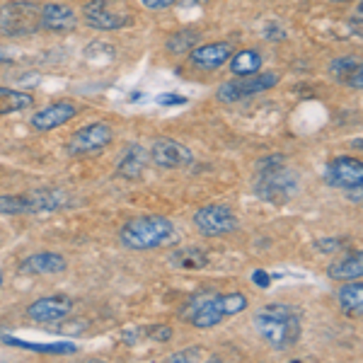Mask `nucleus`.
<instances>
[{
	"label": "nucleus",
	"instance_id": "f257e3e1",
	"mask_svg": "<svg viewBox=\"0 0 363 363\" xmlns=\"http://www.w3.org/2000/svg\"><path fill=\"white\" fill-rule=\"evenodd\" d=\"M179 230L167 216H138V218L126 220L119 228V242L126 250H155L167 247V245H177Z\"/></svg>",
	"mask_w": 363,
	"mask_h": 363
},
{
	"label": "nucleus",
	"instance_id": "f03ea898",
	"mask_svg": "<svg viewBox=\"0 0 363 363\" xmlns=\"http://www.w3.org/2000/svg\"><path fill=\"white\" fill-rule=\"evenodd\" d=\"M245 308H247V296L240 291L235 294H203L191 298L179 315L196 330H208V327L220 325L230 315L242 313Z\"/></svg>",
	"mask_w": 363,
	"mask_h": 363
},
{
	"label": "nucleus",
	"instance_id": "7ed1b4c3",
	"mask_svg": "<svg viewBox=\"0 0 363 363\" xmlns=\"http://www.w3.org/2000/svg\"><path fill=\"white\" fill-rule=\"evenodd\" d=\"M255 330L264 339L267 347L286 351L296 347L301 339V320H298L296 310H291L289 306L272 303L255 315Z\"/></svg>",
	"mask_w": 363,
	"mask_h": 363
},
{
	"label": "nucleus",
	"instance_id": "20e7f679",
	"mask_svg": "<svg viewBox=\"0 0 363 363\" xmlns=\"http://www.w3.org/2000/svg\"><path fill=\"white\" fill-rule=\"evenodd\" d=\"M298 191V177L284 165V157H262L257 162L255 194L269 203H286Z\"/></svg>",
	"mask_w": 363,
	"mask_h": 363
},
{
	"label": "nucleus",
	"instance_id": "39448f33",
	"mask_svg": "<svg viewBox=\"0 0 363 363\" xmlns=\"http://www.w3.org/2000/svg\"><path fill=\"white\" fill-rule=\"evenodd\" d=\"M42 29V5L32 0H10L0 5V32L5 37H32Z\"/></svg>",
	"mask_w": 363,
	"mask_h": 363
},
{
	"label": "nucleus",
	"instance_id": "423d86ee",
	"mask_svg": "<svg viewBox=\"0 0 363 363\" xmlns=\"http://www.w3.org/2000/svg\"><path fill=\"white\" fill-rule=\"evenodd\" d=\"M114 140V128L104 121H92V124H85L83 128L70 136L66 150L68 155L75 157H85V155H95L99 150H104L109 143Z\"/></svg>",
	"mask_w": 363,
	"mask_h": 363
},
{
	"label": "nucleus",
	"instance_id": "0eeeda50",
	"mask_svg": "<svg viewBox=\"0 0 363 363\" xmlns=\"http://www.w3.org/2000/svg\"><path fill=\"white\" fill-rule=\"evenodd\" d=\"M194 225L203 238H223L238 230V216L225 203H208L194 213Z\"/></svg>",
	"mask_w": 363,
	"mask_h": 363
},
{
	"label": "nucleus",
	"instance_id": "6e6552de",
	"mask_svg": "<svg viewBox=\"0 0 363 363\" xmlns=\"http://www.w3.org/2000/svg\"><path fill=\"white\" fill-rule=\"evenodd\" d=\"M279 80H281V75L274 73V70L230 80V83H223L218 90H216V99H218V102H240V99H245V97H252V95H259V92H264V90H272Z\"/></svg>",
	"mask_w": 363,
	"mask_h": 363
},
{
	"label": "nucleus",
	"instance_id": "1a4fd4ad",
	"mask_svg": "<svg viewBox=\"0 0 363 363\" xmlns=\"http://www.w3.org/2000/svg\"><path fill=\"white\" fill-rule=\"evenodd\" d=\"M83 20L99 32H114L128 25V15L121 13L112 0H87L83 5Z\"/></svg>",
	"mask_w": 363,
	"mask_h": 363
},
{
	"label": "nucleus",
	"instance_id": "9d476101",
	"mask_svg": "<svg viewBox=\"0 0 363 363\" xmlns=\"http://www.w3.org/2000/svg\"><path fill=\"white\" fill-rule=\"evenodd\" d=\"M325 179L330 182V186H337V189L363 191V162L349 155L335 157V160L327 165Z\"/></svg>",
	"mask_w": 363,
	"mask_h": 363
},
{
	"label": "nucleus",
	"instance_id": "9b49d317",
	"mask_svg": "<svg viewBox=\"0 0 363 363\" xmlns=\"http://www.w3.org/2000/svg\"><path fill=\"white\" fill-rule=\"evenodd\" d=\"M150 160L162 169H182L194 162V153L174 138H157L150 145Z\"/></svg>",
	"mask_w": 363,
	"mask_h": 363
},
{
	"label": "nucleus",
	"instance_id": "f8f14e48",
	"mask_svg": "<svg viewBox=\"0 0 363 363\" xmlns=\"http://www.w3.org/2000/svg\"><path fill=\"white\" fill-rule=\"evenodd\" d=\"M80 107L73 102H54V104H46V107L37 109L29 119V126L34 131H54L58 126H66L68 121H73L78 116Z\"/></svg>",
	"mask_w": 363,
	"mask_h": 363
},
{
	"label": "nucleus",
	"instance_id": "ddd939ff",
	"mask_svg": "<svg viewBox=\"0 0 363 363\" xmlns=\"http://www.w3.org/2000/svg\"><path fill=\"white\" fill-rule=\"evenodd\" d=\"M73 298L56 294V296H44L39 301L29 303L27 308V318L34 322H58L63 318H68L73 313Z\"/></svg>",
	"mask_w": 363,
	"mask_h": 363
},
{
	"label": "nucleus",
	"instance_id": "4468645a",
	"mask_svg": "<svg viewBox=\"0 0 363 363\" xmlns=\"http://www.w3.org/2000/svg\"><path fill=\"white\" fill-rule=\"evenodd\" d=\"M78 27V13L68 3L42 5V29L51 34H68Z\"/></svg>",
	"mask_w": 363,
	"mask_h": 363
},
{
	"label": "nucleus",
	"instance_id": "2eb2a0df",
	"mask_svg": "<svg viewBox=\"0 0 363 363\" xmlns=\"http://www.w3.org/2000/svg\"><path fill=\"white\" fill-rule=\"evenodd\" d=\"M233 44L230 42H211V44H199L189 51V61L191 66L201 68V70H216L223 63H228L233 58Z\"/></svg>",
	"mask_w": 363,
	"mask_h": 363
},
{
	"label": "nucleus",
	"instance_id": "dca6fc26",
	"mask_svg": "<svg viewBox=\"0 0 363 363\" xmlns=\"http://www.w3.org/2000/svg\"><path fill=\"white\" fill-rule=\"evenodd\" d=\"M66 257L56 255V252H37L29 255L17 264V272L22 277H46V274H61L66 272Z\"/></svg>",
	"mask_w": 363,
	"mask_h": 363
},
{
	"label": "nucleus",
	"instance_id": "f3484780",
	"mask_svg": "<svg viewBox=\"0 0 363 363\" xmlns=\"http://www.w3.org/2000/svg\"><path fill=\"white\" fill-rule=\"evenodd\" d=\"M29 199V208L32 213H46V211H58L68 203L66 191L54 189V186H42V189H34L27 194Z\"/></svg>",
	"mask_w": 363,
	"mask_h": 363
},
{
	"label": "nucleus",
	"instance_id": "a211bd4d",
	"mask_svg": "<svg viewBox=\"0 0 363 363\" xmlns=\"http://www.w3.org/2000/svg\"><path fill=\"white\" fill-rule=\"evenodd\" d=\"M145 167V150L138 143H131L121 153L119 162H116V174L124 179H138Z\"/></svg>",
	"mask_w": 363,
	"mask_h": 363
},
{
	"label": "nucleus",
	"instance_id": "6ab92c4d",
	"mask_svg": "<svg viewBox=\"0 0 363 363\" xmlns=\"http://www.w3.org/2000/svg\"><path fill=\"white\" fill-rule=\"evenodd\" d=\"M327 274L335 281H354L363 277V252H349V255H344L342 259L330 264Z\"/></svg>",
	"mask_w": 363,
	"mask_h": 363
},
{
	"label": "nucleus",
	"instance_id": "aec40b11",
	"mask_svg": "<svg viewBox=\"0 0 363 363\" xmlns=\"http://www.w3.org/2000/svg\"><path fill=\"white\" fill-rule=\"evenodd\" d=\"M169 264L174 269H184V272H196L208 264V255L199 247H177L169 255Z\"/></svg>",
	"mask_w": 363,
	"mask_h": 363
},
{
	"label": "nucleus",
	"instance_id": "412c9836",
	"mask_svg": "<svg viewBox=\"0 0 363 363\" xmlns=\"http://www.w3.org/2000/svg\"><path fill=\"white\" fill-rule=\"evenodd\" d=\"M339 308L347 315L361 318L363 315V284H344L337 294Z\"/></svg>",
	"mask_w": 363,
	"mask_h": 363
},
{
	"label": "nucleus",
	"instance_id": "4be33fe9",
	"mask_svg": "<svg viewBox=\"0 0 363 363\" xmlns=\"http://www.w3.org/2000/svg\"><path fill=\"white\" fill-rule=\"evenodd\" d=\"M259 68H262V56L257 49L238 51V54L230 58V73L238 75V78H247V75L259 73Z\"/></svg>",
	"mask_w": 363,
	"mask_h": 363
},
{
	"label": "nucleus",
	"instance_id": "5701e85b",
	"mask_svg": "<svg viewBox=\"0 0 363 363\" xmlns=\"http://www.w3.org/2000/svg\"><path fill=\"white\" fill-rule=\"evenodd\" d=\"M32 104H34V97L29 95V92L0 87V116L22 112V109H29Z\"/></svg>",
	"mask_w": 363,
	"mask_h": 363
},
{
	"label": "nucleus",
	"instance_id": "b1692460",
	"mask_svg": "<svg viewBox=\"0 0 363 363\" xmlns=\"http://www.w3.org/2000/svg\"><path fill=\"white\" fill-rule=\"evenodd\" d=\"M3 342L13 344V347H20V349H29V351H42V354H75V351H78V344H73V342L32 344V342H25V339H13V337H3Z\"/></svg>",
	"mask_w": 363,
	"mask_h": 363
},
{
	"label": "nucleus",
	"instance_id": "393cba45",
	"mask_svg": "<svg viewBox=\"0 0 363 363\" xmlns=\"http://www.w3.org/2000/svg\"><path fill=\"white\" fill-rule=\"evenodd\" d=\"M0 213L3 216H27L32 213L27 194H0Z\"/></svg>",
	"mask_w": 363,
	"mask_h": 363
},
{
	"label": "nucleus",
	"instance_id": "a878e982",
	"mask_svg": "<svg viewBox=\"0 0 363 363\" xmlns=\"http://www.w3.org/2000/svg\"><path fill=\"white\" fill-rule=\"evenodd\" d=\"M199 42H201L199 32H177L174 37L167 39V51L169 54H186V51L199 46Z\"/></svg>",
	"mask_w": 363,
	"mask_h": 363
},
{
	"label": "nucleus",
	"instance_id": "bb28decb",
	"mask_svg": "<svg viewBox=\"0 0 363 363\" xmlns=\"http://www.w3.org/2000/svg\"><path fill=\"white\" fill-rule=\"evenodd\" d=\"M169 361H177V363H184V361H218L211 351L196 347V349H184V351H177V354L169 356Z\"/></svg>",
	"mask_w": 363,
	"mask_h": 363
},
{
	"label": "nucleus",
	"instance_id": "cd10ccee",
	"mask_svg": "<svg viewBox=\"0 0 363 363\" xmlns=\"http://www.w3.org/2000/svg\"><path fill=\"white\" fill-rule=\"evenodd\" d=\"M359 63H361L359 58H339V61L332 63V73H335L339 80H344L349 75V70H354Z\"/></svg>",
	"mask_w": 363,
	"mask_h": 363
},
{
	"label": "nucleus",
	"instance_id": "c85d7f7f",
	"mask_svg": "<svg viewBox=\"0 0 363 363\" xmlns=\"http://www.w3.org/2000/svg\"><path fill=\"white\" fill-rule=\"evenodd\" d=\"M145 337H150L153 342L165 344L172 339V330H169L167 325H155V327H148V330H145Z\"/></svg>",
	"mask_w": 363,
	"mask_h": 363
},
{
	"label": "nucleus",
	"instance_id": "c756f323",
	"mask_svg": "<svg viewBox=\"0 0 363 363\" xmlns=\"http://www.w3.org/2000/svg\"><path fill=\"white\" fill-rule=\"evenodd\" d=\"M342 83L349 87H356V90H363V63H359L354 70H349V75L342 80Z\"/></svg>",
	"mask_w": 363,
	"mask_h": 363
},
{
	"label": "nucleus",
	"instance_id": "7c9ffc66",
	"mask_svg": "<svg viewBox=\"0 0 363 363\" xmlns=\"http://www.w3.org/2000/svg\"><path fill=\"white\" fill-rule=\"evenodd\" d=\"M143 337H145V330H143V327H138V330H126V332H121V339H124L126 344H138Z\"/></svg>",
	"mask_w": 363,
	"mask_h": 363
},
{
	"label": "nucleus",
	"instance_id": "2f4dec72",
	"mask_svg": "<svg viewBox=\"0 0 363 363\" xmlns=\"http://www.w3.org/2000/svg\"><path fill=\"white\" fill-rule=\"evenodd\" d=\"M140 3L148 10H167V8H172L177 0H140Z\"/></svg>",
	"mask_w": 363,
	"mask_h": 363
},
{
	"label": "nucleus",
	"instance_id": "473e14b6",
	"mask_svg": "<svg viewBox=\"0 0 363 363\" xmlns=\"http://www.w3.org/2000/svg\"><path fill=\"white\" fill-rule=\"evenodd\" d=\"M157 104H162V107H174V104H186V97H179V95H160V97H157Z\"/></svg>",
	"mask_w": 363,
	"mask_h": 363
},
{
	"label": "nucleus",
	"instance_id": "72a5a7b5",
	"mask_svg": "<svg viewBox=\"0 0 363 363\" xmlns=\"http://www.w3.org/2000/svg\"><path fill=\"white\" fill-rule=\"evenodd\" d=\"M252 281H255L259 289H267V286L272 284V277H269L267 272H262V269H257V272H252Z\"/></svg>",
	"mask_w": 363,
	"mask_h": 363
},
{
	"label": "nucleus",
	"instance_id": "f704fd0d",
	"mask_svg": "<svg viewBox=\"0 0 363 363\" xmlns=\"http://www.w3.org/2000/svg\"><path fill=\"white\" fill-rule=\"evenodd\" d=\"M349 145H351V148H356V150H363V138H354Z\"/></svg>",
	"mask_w": 363,
	"mask_h": 363
},
{
	"label": "nucleus",
	"instance_id": "c9c22d12",
	"mask_svg": "<svg viewBox=\"0 0 363 363\" xmlns=\"http://www.w3.org/2000/svg\"><path fill=\"white\" fill-rule=\"evenodd\" d=\"M356 17H359V20H363V3L359 5V8H356Z\"/></svg>",
	"mask_w": 363,
	"mask_h": 363
},
{
	"label": "nucleus",
	"instance_id": "e433bc0d",
	"mask_svg": "<svg viewBox=\"0 0 363 363\" xmlns=\"http://www.w3.org/2000/svg\"><path fill=\"white\" fill-rule=\"evenodd\" d=\"M0 286H3V269H0Z\"/></svg>",
	"mask_w": 363,
	"mask_h": 363
}]
</instances>
